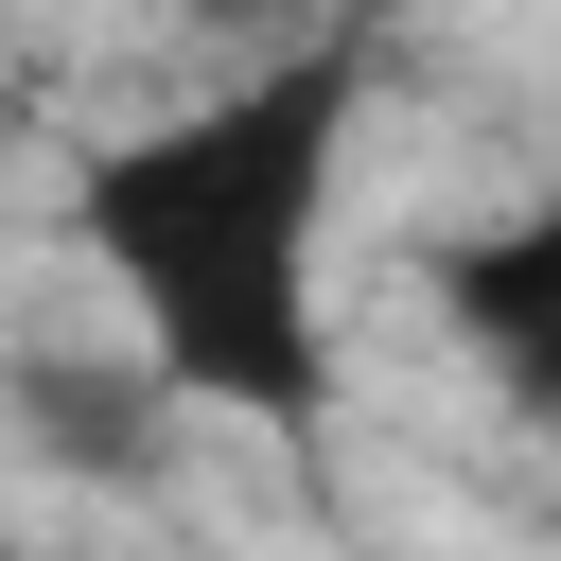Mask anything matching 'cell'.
Masks as SVG:
<instances>
[{"label":"cell","mask_w":561,"mask_h":561,"mask_svg":"<svg viewBox=\"0 0 561 561\" xmlns=\"http://www.w3.org/2000/svg\"><path fill=\"white\" fill-rule=\"evenodd\" d=\"M351 105H368V35H298L245 88L123 123L70 158V245L88 280L140 316V368L210 421H333V298H316V228L351 175Z\"/></svg>","instance_id":"6da1fadb"},{"label":"cell","mask_w":561,"mask_h":561,"mask_svg":"<svg viewBox=\"0 0 561 561\" xmlns=\"http://www.w3.org/2000/svg\"><path fill=\"white\" fill-rule=\"evenodd\" d=\"M421 280H438L456 351L508 386V421H543V438H561V193H543V210H491V228H456Z\"/></svg>","instance_id":"7a4b0ae2"},{"label":"cell","mask_w":561,"mask_h":561,"mask_svg":"<svg viewBox=\"0 0 561 561\" xmlns=\"http://www.w3.org/2000/svg\"><path fill=\"white\" fill-rule=\"evenodd\" d=\"M0 403H18V438H35L53 473H88V491H158V456H175V386H158L140 351H18Z\"/></svg>","instance_id":"3957f363"},{"label":"cell","mask_w":561,"mask_h":561,"mask_svg":"<svg viewBox=\"0 0 561 561\" xmlns=\"http://www.w3.org/2000/svg\"><path fill=\"white\" fill-rule=\"evenodd\" d=\"M0 561H35V543H0Z\"/></svg>","instance_id":"277c9868"},{"label":"cell","mask_w":561,"mask_h":561,"mask_svg":"<svg viewBox=\"0 0 561 561\" xmlns=\"http://www.w3.org/2000/svg\"><path fill=\"white\" fill-rule=\"evenodd\" d=\"M263 18H280V0H263Z\"/></svg>","instance_id":"5b68a950"}]
</instances>
